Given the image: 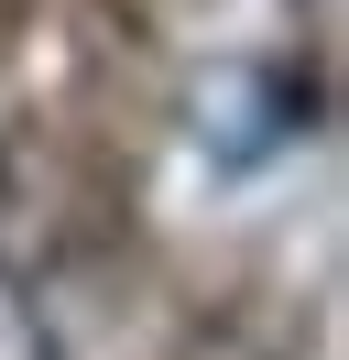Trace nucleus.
Instances as JSON below:
<instances>
[{
    "mask_svg": "<svg viewBox=\"0 0 349 360\" xmlns=\"http://www.w3.org/2000/svg\"><path fill=\"white\" fill-rule=\"evenodd\" d=\"M0 360H65L55 349V316H44V295H33L22 262H0Z\"/></svg>",
    "mask_w": 349,
    "mask_h": 360,
    "instance_id": "obj_1",
    "label": "nucleus"
}]
</instances>
